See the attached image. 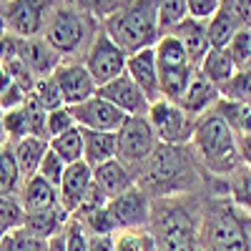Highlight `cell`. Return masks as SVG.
Here are the masks:
<instances>
[{
  "label": "cell",
  "instance_id": "cell-1",
  "mask_svg": "<svg viewBox=\"0 0 251 251\" xmlns=\"http://www.w3.org/2000/svg\"><path fill=\"white\" fill-rule=\"evenodd\" d=\"M196 158L188 146H166L158 143L156 151L149 156L138 174L136 186L149 196L156 199H176L188 196L199 186V169Z\"/></svg>",
  "mask_w": 251,
  "mask_h": 251
},
{
  "label": "cell",
  "instance_id": "cell-2",
  "mask_svg": "<svg viewBox=\"0 0 251 251\" xmlns=\"http://www.w3.org/2000/svg\"><path fill=\"white\" fill-rule=\"evenodd\" d=\"M188 149H191L194 158L201 163L203 171L221 176V178H228L241 166L236 133L214 111L196 118Z\"/></svg>",
  "mask_w": 251,
  "mask_h": 251
},
{
  "label": "cell",
  "instance_id": "cell-3",
  "mask_svg": "<svg viewBox=\"0 0 251 251\" xmlns=\"http://www.w3.org/2000/svg\"><path fill=\"white\" fill-rule=\"evenodd\" d=\"M149 231L158 251H201V216L188 201L183 203V196L153 201Z\"/></svg>",
  "mask_w": 251,
  "mask_h": 251
},
{
  "label": "cell",
  "instance_id": "cell-4",
  "mask_svg": "<svg viewBox=\"0 0 251 251\" xmlns=\"http://www.w3.org/2000/svg\"><path fill=\"white\" fill-rule=\"evenodd\" d=\"M103 30L126 50V55L141 48H153L161 38L158 3L156 0H123L103 20Z\"/></svg>",
  "mask_w": 251,
  "mask_h": 251
},
{
  "label": "cell",
  "instance_id": "cell-5",
  "mask_svg": "<svg viewBox=\"0 0 251 251\" xmlns=\"http://www.w3.org/2000/svg\"><path fill=\"white\" fill-rule=\"evenodd\" d=\"M201 251H251V219L231 201H214L201 214Z\"/></svg>",
  "mask_w": 251,
  "mask_h": 251
},
{
  "label": "cell",
  "instance_id": "cell-6",
  "mask_svg": "<svg viewBox=\"0 0 251 251\" xmlns=\"http://www.w3.org/2000/svg\"><path fill=\"white\" fill-rule=\"evenodd\" d=\"M98 33L96 18L75 5H58L48 13L46 28H43V40L63 58L73 55L91 46L93 35Z\"/></svg>",
  "mask_w": 251,
  "mask_h": 251
},
{
  "label": "cell",
  "instance_id": "cell-7",
  "mask_svg": "<svg viewBox=\"0 0 251 251\" xmlns=\"http://www.w3.org/2000/svg\"><path fill=\"white\" fill-rule=\"evenodd\" d=\"M146 118H149L158 143H166V146H188L191 143L196 118L188 116L178 103L158 98V100L151 103Z\"/></svg>",
  "mask_w": 251,
  "mask_h": 251
},
{
  "label": "cell",
  "instance_id": "cell-8",
  "mask_svg": "<svg viewBox=\"0 0 251 251\" xmlns=\"http://www.w3.org/2000/svg\"><path fill=\"white\" fill-rule=\"evenodd\" d=\"M126 58H128L126 50L103 28H98V33L91 40V46L86 48L83 66L88 68L91 78L100 88V86H106V83H111V80H116L118 75L126 73Z\"/></svg>",
  "mask_w": 251,
  "mask_h": 251
},
{
  "label": "cell",
  "instance_id": "cell-9",
  "mask_svg": "<svg viewBox=\"0 0 251 251\" xmlns=\"http://www.w3.org/2000/svg\"><path fill=\"white\" fill-rule=\"evenodd\" d=\"M118 161L131 169L133 176L138 169L149 161V156L156 151L158 138L151 128L149 118H128L121 128H118Z\"/></svg>",
  "mask_w": 251,
  "mask_h": 251
},
{
  "label": "cell",
  "instance_id": "cell-10",
  "mask_svg": "<svg viewBox=\"0 0 251 251\" xmlns=\"http://www.w3.org/2000/svg\"><path fill=\"white\" fill-rule=\"evenodd\" d=\"M50 0H10L3 15L8 33L15 38H38L46 28Z\"/></svg>",
  "mask_w": 251,
  "mask_h": 251
},
{
  "label": "cell",
  "instance_id": "cell-11",
  "mask_svg": "<svg viewBox=\"0 0 251 251\" xmlns=\"http://www.w3.org/2000/svg\"><path fill=\"white\" fill-rule=\"evenodd\" d=\"M151 206H153V201L138 186H133L128 191H123L121 196L111 199L106 203V211L116 224V231H126V228H146L149 226Z\"/></svg>",
  "mask_w": 251,
  "mask_h": 251
},
{
  "label": "cell",
  "instance_id": "cell-12",
  "mask_svg": "<svg viewBox=\"0 0 251 251\" xmlns=\"http://www.w3.org/2000/svg\"><path fill=\"white\" fill-rule=\"evenodd\" d=\"M75 126L86 131H106V133H118V128L128 121V116L121 113L113 103H108L106 98H100L98 93L88 100L78 103V106H68Z\"/></svg>",
  "mask_w": 251,
  "mask_h": 251
},
{
  "label": "cell",
  "instance_id": "cell-13",
  "mask_svg": "<svg viewBox=\"0 0 251 251\" xmlns=\"http://www.w3.org/2000/svg\"><path fill=\"white\" fill-rule=\"evenodd\" d=\"M96 93L100 98H106L108 103H113V106L128 118H146L149 116V108H151L149 96H146L126 73L118 75L116 80L106 83V86H100Z\"/></svg>",
  "mask_w": 251,
  "mask_h": 251
},
{
  "label": "cell",
  "instance_id": "cell-14",
  "mask_svg": "<svg viewBox=\"0 0 251 251\" xmlns=\"http://www.w3.org/2000/svg\"><path fill=\"white\" fill-rule=\"evenodd\" d=\"M53 78L58 83L63 106H78V103L93 98L96 91H98L96 80L91 78L88 68L83 66V63H71V60L66 63V60H63L60 66L55 68Z\"/></svg>",
  "mask_w": 251,
  "mask_h": 251
},
{
  "label": "cell",
  "instance_id": "cell-15",
  "mask_svg": "<svg viewBox=\"0 0 251 251\" xmlns=\"http://www.w3.org/2000/svg\"><path fill=\"white\" fill-rule=\"evenodd\" d=\"M126 75H128L136 86L149 96V100H158L161 98V88H158V60L153 48H141L136 53H131L126 58Z\"/></svg>",
  "mask_w": 251,
  "mask_h": 251
},
{
  "label": "cell",
  "instance_id": "cell-16",
  "mask_svg": "<svg viewBox=\"0 0 251 251\" xmlns=\"http://www.w3.org/2000/svg\"><path fill=\"white\" fill-rule=\"evenodd\" d=\"M93 186V169L86 161L71 163L66 174H63V181L58 186V201L66 211L73 216V211L80 206V201L86 199L88 188Z\"/></svg>",
  "mask_w": 251,
  "mask_h": 251
},
{
  "label": "cell",
  "instance_id": "cell-17",
  "mask_svg": "<svg viewBox=\"0 0 251 251\" xmlns=\"http://www.w3.org/2000/svg\"><path fill=\"white\" fill-rule=\"evenodd\" d=\"M18 58L28 66L35 78L53 75L63 58L46 43L43 38H18Z\"/></svg>",
  "mask_w": 251,
  "mask_h": 251
},
{
  "label": "cell",
  "instance_id": "cell-18",
  "mask_svg": "<svg viewBox=\"0 0 251 251\" xmlns=\"http://www.w3.org/2000/svg\"><path fill=\"white\" fill-rule=\"evenodd\" d=\"M219 88L214 86L211 80H208L203 73H194L191 83H188V88L183 93V98L178 100V106L191 116V118H199L203 113H208L214 106H216V100H219Z\"/></svg>",
  "mask_w": 251,
  "mask_h": 251
},
{
  "label": "cell",
  "instance_id": "cell-19",
  "mask_svg": "<svg viewBox=\"0 0 251 251\" xmlns=\"http://www.w3.org/2000/svg\"><path fill=\"white\" fill-rule=\"evenodd\" d=\"M93 183L103 191V196H106L108 201L121 196L123 191H128V188L136 186V176L131 169H126V166L113 158L108 163H103V166H96L93 169Z\"/></svg>",
  "mask_w": 251,
  "mask_h": 251
},
{
  "label": "cell",
  "instance_id": "cell-20",
  "mask_svg": "<svg viewBox=\"0 0 251 251\" xmlns=\"http://www.w3.org/2000/svg\"><path fill=\"white\" fill-rule=\"evenodd\" d=\"M169 33H174L181 40L186 53H188V58H191V63L199 68V63L203 60V55L211 50V43H208V30H206V20H199V18L188 15V18H183L181 23L174 30H169Z\"/></svg>",
  "mask_w": 251,
  "mask_h": 251
},
{
  "label": "cell",
  "instance_id": "cell-21",
  "mask_svg": "<svg viewBox=\"0 0 251 251\" xmlns=\"http://www.w3.org/2000/svg\"><path fill=\"white\" fill-rule=\"evenodd\" d=\"M20 203H23L25 214H35V211H48V208L60 206L58 201V188L53 183H48L43 176H33L28 181H23L20 186V194H18Z\"/></svg>",
  "mask_w": 251,
  "mask_h": 251
},
{
  "label": "cell",
  "instance_id": "cell-22",
  "mask_svg": "<svg viewBox=\"0 0 251 251\" xmlns=\"http://www.w3.org/2000/svg\"><path fill=\"white\" fill-rule=\"evenodd\" d=\"M80 131H83V161L91 169L118 158V136L116 133L86 131V128H80Z\"/></svg>",
  "mask_w": 251,
  "mask_h": 251
},
{
  "label": "cell",
  "instance_id": "cell-23",
  "mask_svg": "<svg viewBox=\"0 0 251 251\" xmlns=\"http://www.w3.org/2000/svg\"><path fill=\"white\" fill-rule=\"evenodd\" d=\"M71 214L66 211L63 206H55V208H48V211H35V214H25V224L23 228L40 239V241H50L53 236H58L63 231V226L68 224Z\"/></svg>",
  "mask_w": 251,
  "mask_h": 251
},
{
  "label": "cell",
  "instance_id": "cell-24",
  "mask_svg": "<svg viewBox=\"0 0 251 251\" xmlns=\"http://www.w3.org/2000/svg\"><path fill=\"white\" fill-rule=\"evenodd\" d=\"M46 151H48V141L38 138V136H28L23 141L13 143V153H15V161H18V169H20L23 181H28V178H33L38 174Z\"/></svg>",
  "mask_w": 251,
  "mask_h": 251
},
{
  "label": "cell",
  "instance_id": "cell-25",
  "mask_svg": "<svg viewBox=\"0 0 251 251\" xmlns=\"http://www.w3.org/2000/svg\"><path fill=\"white\" fill-rule=\"evenodd\" d=\"M196 68L194 66H158V88L161 98L178 103L191 83Z\"/></svg>",
  "mask_w": 251,
  "mask_h": 251
},
{
  "label": "cell",
  "instance_id": "cell-26",
  "mask_svg": "<svg viewBox=\"0 0 251 251\" xmlns=\"http://www.w3.org/2000/svg\"><path fill=\"white\" fill-rule=\"evenodd\" d=\"M196 71L203 73L216 88H221L224 83L236 73V66H234V60H231V55H228L226 48H211L203 55V60L199 63Z\"/></svg>",
  "mask_w": 251,
  "mask_h": 251
},
{
  "label": "cell",
  "instance_id": "cell-27",
  "mask_svg": "<svg viewBox=\"0 0 251 251\" xmlns=\"http://www.w3.org/2000/svg\"><path fill=\"white\" fill-rule=\"evenodd\" d=\"M216 116H221L226 121V126L231 128L236 136H251V106L246 103H236V100H226L219 98L216 106L211 108Z\"/></svg>",
  "mask_w": 251,
  "mask_h": 251
},
{
  "label": "cell",
  "instance_id": "cell-28",
  "mask_svg": "<svg viewBox=\"0 0 251 251\" xmlns=\"http://www.w3.org/2000/svg\"><path fill=\"white\" fill-rule=\"evenodd\" d=\"M20 183H23V176H20L18 161L13 153V143L3 141L0 143V196L20 194Z\"/></svg>",
  "mask_w": 251,
  "mask_h": 251
},
{
  "label": "cell",
  "instance_id": "cell-29",
  "mask_svg": "<svg viewBox=\"0 0 251 251\" xmlns=\"http://www.w3.org/2000/svg\"><path fill=\"white\" fill-rule=\"evenodd\" d=\"M206 30H208V43H211V48H226L241 28L224 8H219L211 18L206 20Z\"/></svg>",
  "mask_w": 251,
  "mask_h": 251
},
{
  "label": "cell",
  "instance_id": "cell-30",
  "mask_svg": "<svg viewBox=\"0 0 251 251\" xmlns=\"http://www.w3.org/2000/svg\"><path fill=\"white\" fill-rule=\"evenodd\" d=\"M153 53H156L158 66H194L188 53H186V48H183V43L174 33H161V38L153 46Z\"/></svg>",
  "mask_w": 251,
  "mask_h": 251
},
{
  "label": "cell",
  "instance_id": "cell-31",
  "mask_svg": "<svg viewBox=\"0 0 251 251\" xmlns=\"http://www.w3.org/2000/svg\"><path fill=\"white\" fill-rule=\"evenodd\" d=\"M228 196L231 203L239 208L244 216L251 219V169L249 166H239V169L228 176Z\"/></svg>",
  "mask_w": 251,
  "mask_h": 251
},
{
  "label": "cell",
  "instance_id": "cell-32",
  "mask_svg": "<svg viewBox=\"0 0 251 251\" xmlns=\"http://www.w3.org/2000/svg\"><path fill=\"white\" fill-rule=\"evenodd\" d=\"M48 146H50V151L55 156H60L63 161H66V166L83 161V131L78 128V126L71 128V131H66V133L55 136V138H50Z\"/></svg>",
  "mask_w": 251,
  "mask_h": 251
},
{
  "label": "cell",
  "instance_id": "cell-33",
  "mask_svg": "<svg viewBox=\"0 0 251 251\" xmlns=\"http://www.w3.org/2000/svg\"><path fill=\"white\" fill-rule=\"evenodd\" d=\"M113 251H158L153 234L146 228H126L113 234Z\"/></svg>",
  "mask_w": 251,
  "mask_h": 251
},
{
  "label": "cell",
  "instance_id": "cell-34",
  "mask_svg": "<svg viewBox=\"0 0 251 251\" xmlns=\"http://www.w3.org/2000/svg\"><path fill=\"white\" fill-rule=\"evenodd\" d=\"M219 96L226 98V100H236V103H246V106H251V68L236 71L219 88Z\"/></svg>",
  "mask_w": 251,
  "mask_h": 251
},
{
  "label": "cell",
  "instance_id": "cell-35",
  "mask_svg": "<svg viewBox=\"0 0 251 251\" xmlns=\"http://www.w3.org/2000/svg\"><path fill=\"white\" fill-rule=\"evenodd\" d=\"M0 251H48V241L30 236L23 226L15 231H5L0 239Z\"/></svg>",
  "mask_w": 251,
  "mask_h": 251
},
{
  "label": "cell",
  "instance_id": "cell-36",
  "mask_svg": "<svg viewBox=\"0 0 251 251\" xmlns=\"http://www.w3.org/2000/svg\"><path fill=\"white\" fill-rule=\"evenodd\" d=\"M25 224V208L15 196H0V231H15Z\"/></svg>",
  "mask_w": 251,
  "mask_h": 251
},
{
  "label": "cell",
  "instance_id": "cell-37",
  "mask_svg": "<svg viewBox=\"0 0 251 251\" xmlns=\"http://www.w3.org/2000/svg\"><path fill=\"white\" fill-rule=\"evenodd\" d=\"M156 3H158L161 33L174 30L183 18H188V3H186V0H156Z\"/></svg>",
  "mask_w": 251,
  "mask_h": 251
},
{
  "label": "cell",
  "instance_id": "cell-38",
  "mask_svg": "<svg viewBox=\"0 0 251 251\" xmlns=\"http://www.w3.org/2000/svg\"><path fill=\"white\" fill-rule=\"evenodd\" d=\"M226 50H228V55H231L236 71L251 68V28H241L231 38V43L226 46Z\"/></svg>",
  "mask_w": 251,
  "mask_h": 251
},
{
  "label": "cell",
  "instance_id": "cell-39",
  "mask_svg": "<svg viewBox=\"0 0 251 251\" xmlns=\"http://www.w3.org/2000/svg\"><path fill=\"white\" fill-rule=\"evenodd\" d=\"M3 136L8 138V143H18L30 136V126H28V116L25 108H15L3 113Z\"/></svg>",
  "mask_w": 251,
  "mask_h": 251
},
{
  "label": "cell",
  "instance_id": "cell-40",
  "mask_svg": "<svg viewBox=\"0 0 251 251\" xmlns=\"http://www.w3.org/2000/svg\"><path fill=\"white\" fill-rule=\"evenodd\" d=\"M30 96H35V100H38V103H40V106H43L48 113L63 106V98H60L58 83H55V78H53V75L38 78V80H35V88H33V93H30Z\"/></svg>",
  "mask_w": 251,
  "mask_h": 251
},
{
  "label": "cell",
  "instance_id": "cell-41",
  "mask_svg": "<svg viewBox=\"0 0 251 251\" xmlns=\"http://www.w3.org/2000/svg\"><path fill=\"white\" fill-rule=\"evenodd\" d=\"M25 116H28V126H30V136H38V138H48V111L40 106L35 100V96H28L25 98Z\"/></svg>",
  "mask_w": 251,
  "mask_h": 251
},
{
  "label": "cell",
  "instance_id": "cell-42",
  "mask_svg": "<svg viewBox=\"0 0 251 251\" xmlns=\"http://www.w3.org/2000/svg\"><path fill=\"white\" fill-rule=\"evenodd\" d=\"M63 244H66V251H88V231H86V226H83L78 219H68V224L63 226Z\"/></svg>",
  "mask_w": 251,
  "mask_h": 251
},
{
  "label": "cell",
  "instance_id": "cell-43",
  "mask_svg": "<svg viewBox=\"0 0 251 251\" xmlns=\"http://www.w3.org/2000/svg\"><path fill=\"white\" fill-rule=\"evenodd\" d=\"M66 161H63L60 156H55L53 151H50V146H48V151H46V156H43V161H40V169H38V176H43L48 183H53L55 188L60 186V181H63V174H66Z\"/></svg>",
  "mask_w": 251,
  "mask_h": 251
},
{
  "label": "cell",
  "instance_id": "cell-44",
  "mask_svg": "<svg viewBox=\"0 0 251 251\" xmlns=\"http://www.w3.org/2000/svg\"><path fill=\"white\" fill-rule=\"evenodd\" d=\"M71 128H75V118H73L68 106H60V108L48 113V138H55Z\"/></svg>",
  "mask_w": 251,
  "mask_h": 251
},
{
  "label": "cell",
  "instance_id": "cell-45",
  "mask_svg": "<svg viewBox=\"0 0 251 251\" xmlns=\"http://www.w3.org/2000/svg\"><path fill=\"white\" fill-rule=\"evenodd\" d=\"M221 8L236 20L239 28H251V0H221Z\"/></svg>",
  "mask_w": 251,
  "mask_h": 251
},
{
  "label": "cell",
  "instance_id": "cell-46",
  "mask_svg": "<svg viewBox=\"0 0 251 251\" xmlns=\"http://www.w3.org/2000/svg\"><path fill=\"white\" fill-rule=\"evenodd\" d=\"M73 3H75V8L86 10L93 18H100V20H106L118 8V0H73Z\"/></svg>",
  "mask_w": 251,
  "mask_h": 251
},
{
  "label": "cell",
  "instance_id": "cell-47",
  "mask_svg": "<svg viewBox=\"0 0 251 251\" xmlns=\"http://www.w3.org/2000/svg\"><path fill=\"white\" fill-rule=\"evenodd\" d=\"M25 98H28V93L20 86H15V83H10V86L0 93V111L8 113V111H15V108H23Z\"/></svg>",
  "mask_w": 251,
  "mask_h": 251
},
{
  "label": "cell",
  "instance_id": "cell-48",
  "mask_svg": "<svg viewBox=\"0 0 251 251\" xmlns=\"http://www.w3.org/2000/svg\"><path fill=\"white\" fill-rule=\"evenodd\" d=\"M186 3H188V15L199 20H208L221 8V0H186Z\"/></svg>",
  "mask_w": 251,
  "mask_h": 251
},
{
  "label": "cell",
  "instance_id": "cell-49",
  "mask_svg": "<svg viewBox=\"0 0 251 251\" xmlns=\"http://www.w3.org/2000/svg\"><path fill=\"white\" fill-rule=\"evenodd\" d=\"M88 251H113V234L108 236H88Z\"/></svg>",
  "mask_w": 251,
  "mask_h": 251
},
{
  "label": "cell",
  "instance_id": "cell-50",
  "mask_svg": "<svg viewBox=\"0 0 251 251\" xmlns=\"http://www.w3.org/2000/svg\"><path fill=\"white\" fill-rule=\"evenodd\" d=\"M236 143H239L241 166H249L251 169V136H236Z\"/></svg>",
  "mask_w": 251,
  "mask_h": 251
},
{
  "label": "cell",
  "instance_id": "cell-51",
  "mask_svg": "<svg viewBox=\"0 0 251 251\" xmlns=\"http://www.w3.org/2000/svg\"><path fill=\"white\" fill-rule=\"evenodd\" d=\"M48 251H66V244H63V236L60 234L48 241Z\"/></svg>",
  "mask_w": 251,
  "mask_h": 251
},
{
  "label": "cell",
  "instance_id": "cell-52",
  "mask_svg": "<svg viewBox=\"0 0 251 251\" xmlns=\"http://www.w3.org/2000/svg\"><path fill=\"white\" fill-rule=\"evenodd\" d=\"M10 83H13V78L8 75V71H5L3 66H0V93H3V91L10 86Z\"/></svg>",
  "mask_w": 251,
  "mask_h": 251
},
{
  "label": "cell",
  "instance_id": "cell-53",
  "mask_svg": "<svg viewBox=\"0 0 251 251\" xmlns=\"http://www.w3.org/2000/svg\"><path fill=\"white\" fill-rule=\"evenodd\" d=\"M3 35H8V23H5L3 10H0V38H3Z\"/></svg>",
  "mask_w": 251,
  "mask_h": 251
},
{
  "label": "cell",
  "instance_id": "cell-54",
  "mask_svg": "<svg viewBox=\"0 0 251 251\" xmlns=\"http://www.w3.org/2000/svg\"><path fill=\"white\" fill-rule=\"evenodd\" d=\"M0 143H3V111H0Z\"/></svg>",
  "mask_w": 251,
  "mask_h": 251
},
{
  "label": "cell",
  "instance_id": "cell-55",
  "mask_svg": "<svg viewBox=\"0 0 251 251\" xmlns=\"http://www.w3.org/2000/svg\"><path fill=\"white\" fill-rule=\"evenodd\" d=\"M10 3V0H0V10H5V5Z\"/></svg>",
  "mask_w": 251,
  "mask_h": 251
},
{
  "label": "cell",
  "instance_id": "cell-56",
  "mask_svg": "<svg viewBox=\"0 0 251 251\" xmlns=\"http://www.w3.org/2000/svg\"><path fill=\"white\" fill-rule=\"evenodd\" d=\"M118 3H123V0H118Z\"/></svg>",
  "mask_w": 251,
  "mask_h": 251
}]
</instances>
